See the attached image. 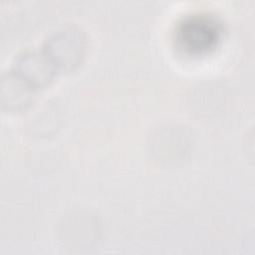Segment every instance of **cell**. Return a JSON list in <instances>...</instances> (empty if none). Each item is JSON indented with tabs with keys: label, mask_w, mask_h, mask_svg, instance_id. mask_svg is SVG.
Here are the masks:
<instances>
[{
	"label": "cell",
	"mask_w": 255,
	"mask_h": 255,
	"mask_svg": "<svg viewBox=\"0 0 255 255\" xmlns=\"http://www.w3.org/2000/svg\"><path fill=\"white\" fill-rule=\"evenodd\" d=\"M15 75L27 83L31 88L44 85L52 79L56 66L45 53H25L16 63Z\"/></svg>",
	"instance_id": "3"
},
{
	"label": "cell",
	"mask_w": 255,
	"mask_h": 255,
	"mask_svg": "<svg viewBox=\"0 0 255 255\" xmlns=\"http://www.w3.org/2000/svg\"><path fill=\"white\" fill-rule=\"evenodd\" d=\"M175 35L176 42L183 51L202 54L216 46L221 36V26L212 16L192 14L181 21Z\"/></svg>",
	"instance_id": "1"
},
{
	"label": "cell",
	"mask_w": 255,
	"mask_h": 255,
	"mask_svg": "<svg viewBox=\"0 0 255 255\" xmlns=\"http://www.w3.org/2000/svg\"><path fill=\"white\" fill-rule=\"evenodd\" d=\"M84 39L78 30L69 28L57 32L48 42L45 53L58 68H72L80 62Z\"/></svg>",
	"instance_id": "2"
}]
</instances>
